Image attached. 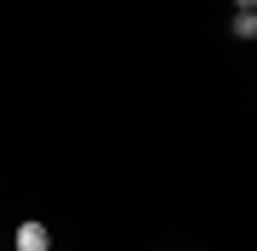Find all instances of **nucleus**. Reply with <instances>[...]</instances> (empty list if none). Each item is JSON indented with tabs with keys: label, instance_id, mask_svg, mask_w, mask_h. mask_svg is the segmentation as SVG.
Returning <instances> with one entry per match:
<instances>
[{
	"label": "nucleus",
	"instance_id": "1",
	"mask_svg": "<svg viewBox=\"0 0 257 251\" xmlns=\"http://www.w3.org/2000/svg\"><path fill=\"white\" fill-rule=\"evenodd\" d=\"M46 245H52L46 223H23V228H18V251H46Z\"/></svg>",
	"mask_w": 257,
	"mask_h": 251
},
{
	"label": "nucleus",
	"instance_id": "2",
	"mask_svg": "<svg viewBox=\"0 0 257 251\" xmlns=\"http://www.w3.org/2000/svg\"><path fill=\"white\" fill-rule=\"evenodd\" d=\"M229 29H234L240 40H251V35H257V6H251V0H246V6H234V18H229Z\"/></svg>",
	"mask_w": 257,
	"mask_h": 251
}]
</instances>
